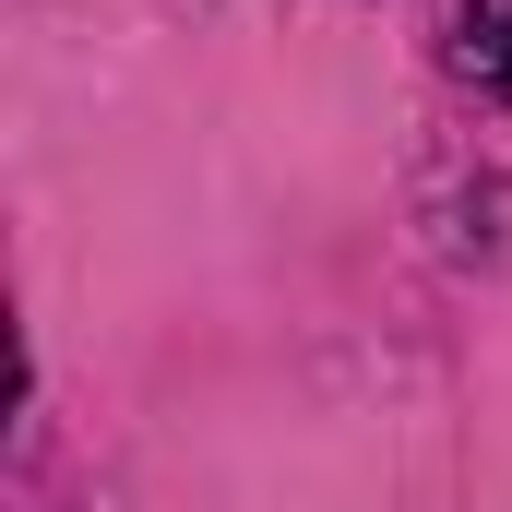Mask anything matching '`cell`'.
Masks as SVG:
<instances>
[{"mask_svg": "<svg viewBox=\"0 0 512 512\" xmlns=\"http://www.w3.org/2000/svg\"><path fill=\"white\" fill-rule=\"evenodd\" d=\"M465 72L512 96V0H477V12H465Z\"/></svg>", "mask_w": 512, "mask_h": 512, "instance_id": "6da1fadb", "label": "cell"}]
</instances>
